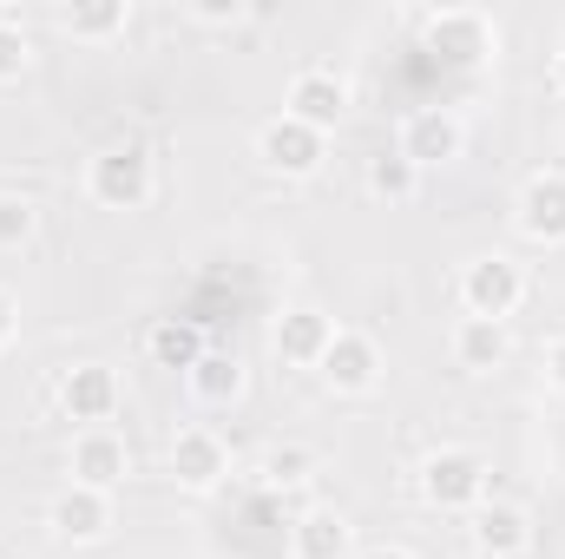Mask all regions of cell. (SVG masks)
<instances>
[{"mask_svg":"<svg viewBox=\"0 0 565 559\" xmlns=\"http://www.w3.org/2000/svg\"><path fill=\"white\" fill-rule=\"evenodd\" d=\"M204 349H211V342H204V329H198L191 316H158V323L145 329V356H151V369H178V376H191Z\"/></svg>","mask_w":565,"mask_h":559,"instance_id":"20","label":"cell"},{"mask_svg":"<svg viewBox=\"0 0 565 559\" xmlns=\"http://www.w3.org/2000/svg\"><path fill=\"white\" fill-rule=\"evenodd\" d=\"M184 13H191L198 27H244V20H250V7H244V0H191Z\"/></svg>","mask_w":565,"mask_h":559,"instance_id":"25","label":"cell"},{"mask_svg":"<svg viewBox=\"0 0 565 559\" xmlns=\"http://www.w3.org/2000/svg\"><path fill=\"white\" fill-rule=\"evenodd\" d=\"M26 66H33V33L13 7H0V86H13Z\"/></svg>","mask_w":565,"mask_h":559,"instance_id":"24","label":"cell"},{"mask_svg":"<svg viewBox=\"0 0 565 559\" xmlns=\"http://www.w3.org/2000/svg\"><path fill=\"white\" fill-rule=\"evenodd\" d=\"M447 356H454V369H467V376H493V369L513 362V329H507V323H487V316H460V323L447 329Z\"/></svg>","mask_w":565,"mask_h":559,"instance_id":"16","label":"cell"},{"mask_svg":"<svg viewBox=\"0 0 565 559\" xmlns=\"http://www.w3.org/2000/svg\"><path fill=\"white\" fill-rule=\"evenodd\" d=\"M164 474H171V487H184V494H217V487L231 481V441H224L211 421H184V428L171 434V447H164Z\"/></svg>","mask_w":565,"mask_h":559,"instance_id":"6","label":"cell"},{"mask_svg":"<svg viewBox=\"0 0 565 559\" xmlns=\"http://www.w3.org/2000/svg\"><path fill=\"white\" fill-rule=\"evenodd\" d=\"M546 80H553V93H559V99H565V46H559V53H553V66H546Z\"/></svg>","mask_w":565,"mask_h":559,"instance_id":"29","label":"cell"},{"mask_svg":"<svg viewBox=\"0 0 565 559\" xmlns=\"http://www.w3.org/2000/svg\"><path fill=\"white\" fill-rule=\"evenodd\" d=\"M415 27H422V46L454 73H480L500 60V20L487 7H427Z\"/></svg>","mask_w":565,"mask_h":559,"instance_id":"2","label":"cell"},{"mask_svg":"<svg viewBox=\"0 0 565 559\" xmlns=\"http://www.w3.org/2000/svg\"><path fill=\"white\" fill-rule=\"evenodd\" d=\"M53 27L79 46H113L132 27V0H73V7H53Z\"/></svg>","mask_w":565,"mask_h":559,"instance_id":"18","label":"cell"},{"mask_svg":"<svg viewBox=\"0 0 565 559\" xmlns=\"http://www.w3.org/2000/svg\"><path fill=\"white\" fill-rule=\"evenodd\" d=\"M355 559H415V547H402V540H382V547H355Z\"/></svg>","mask_w":565,"mask_h":559,"instance_id":"28","label":"cell"},{"mask_svg":"<svg viewBox=\"0 0 565 559\" xmlns=\"http://www.w3.org/2000/svg\"><path fill=\"white\" fill-rule=\"evenodd\" d=\"M526 289H533V283H526V264L507 257V251L467 257V264H460V283H454L460 316H487V323H513L520 303H526Z\"/></svg>","mask_w":565,"mask_h":559,"instance_id":"4","label":"cell"},{"mask_svg":"<svg viewBox=\"0 0 565 559\" xmlns=\"http://www.w3.org/2000/svg\"><path fill=\"white\" fill-rule=\"evenodd\" d=\"M329 342H335V316H322L316 303H289L277 323H270V349H277L289 369H316Z\"/></svg>","mask_w":565,"mask_h":559,"instance_id":"15","label":"cell"},{"mask_svg":"<svg viewBox=\"0 0 565 559\" xmlns=\"http://www.w3.org/2000/svg\"><path fill=\"white\" fill-rule=\"evenodd\" d=\"M13 329H20V303H13V296L0 289V349L13 342Z\"/></svg>","mask_w":565,"mask_h":559,"instance_id":"27","label":"cell"},{"mask_svg":"<svg viewBox=\"0 0 565 559\" xmlns=\"http://www.w3.org/2000/svg\"><path fill=\"white\" fill-rule=\"evenodd\" d=\"M60 409H66V421H79V428H113V415H119V376L106 369V362H73L66 376H60Z\"/></svg>","mask_w":565,"mask_h":559,"instance_id":"14","label":"cell"},{"mask_svg":"<svg viewBox=\"0 0 565 559\" xmlns=\"http://www.w3.org/2000/svg\"><path fill=\"white\" fill-rule=\"evenodd\" d=\"M113 520H119L113 494L79 487V481H66V487L46 500V527H53V540H66V547H99V540L113 534Z\"/></svg>","mask_w":565,"mask_h":559,"instance_id":"12","label":"cell"},{"mask_svg":"<svg viewBox=\"0 0 565 559\" xmlns=\"http://www.w3.org/2000/svg\"><path fill=\"white\" fill-rule=\"evenodd\" d=\"M322 158H329V133H309V126H296L289 113H277V119L257 126V165H264L270 178H316Z\"/></svg>","mask_w":565,"mask_h":559,"instance_id":"10","label":"cell"},{"mask_svg":"<svg viewBox=\"0 0 565 559\" xmlns=\"http://www.w3.org/2000/svg\"><path fill=\"white\" fill-rule=\"evenodd\" d=\"M467 534H473V559H526L533 553V514L520 500H500V494H487L467 514Z\"/></svg>","mask_w":565,"mask_h":559,"instance_id":"13","label":"cell"},{"mask_svg":"<svg viewBox=\"0 0 565 559\" xmlns=\"http://www.w3.org/2000/svg\"><path fill=\"white\" fill-rule=\"evenodd\" d=\"M513 231L540 251H565V165L533 171L520 191H513Z\"/></svg>","mask_w":565,"mask_h":559,"instance_id":"8","label":"cell"},{"mask_svg":"<svg viewBox=\"0 0 565 559\" xmlns=\"http://www.w3.org/2000/svg\"><path fill=\"white\" fill-rule=\"evenodd\" d=\"M395 151L408 158V165H454L460 151H467V119L454 113V106H415V113H402V126H395Z\"/></svg>","mask_w":565,"mask_h":559,"instance_id":"9","label":"cell"},{"mask_svg":"<svg viewBox=\"0 0 565 559\" xmlns=\"http://www.w3.org/2000/svg\"><path fill=\"white\" fill-rule=\"evenodd\" d=\"M349 106H355V80H349L342 66H329V60L296 66L289 86H282V113H289L296 126H309V133H335V126L349 119Z\"/></svg>","mask_w":565,"mask_h":559,"instance_id":"5","label":"cell"},{"mask_svg":"<svg viewBox=\"0 0 565 559\" xmlns=\"http://www.w3.org/2000/svg\"><path fill=\"white\" fill-rule=\"evenodd\" d=\"M415 494H422L434 514H473L493 494V467H487L480 447L440 441L434 454H422V467H415Z\"/></svg>","mask_w":565,"mask_h":559,"instance_id":"1","label":"cell"},{"mask_svg":"<svg viewBox=\"0 0 565 559\" xmlns=\"http://www.w3.org/2000/svg\"><path fill=\"white\" fill-rule=\"evenodd\" d=\"M382 376H388V356H382V342L369 336V329H335V342L322 349V362H316V382L329 389V395H375L382 389Z\"/></svg>","mask_w":565,"mask_h":559,"instance_id":"7","label":"cell"},{"mask_svg":"<svg viewBox=\"0 0 565 559\" xmlns=\"http://www.w3.org/2000/svg\"><path fill=\"white\" fill-rule=\"evenodd\" d=\"M40 231V204L26 191H0V251H26Z\"/></svg>","mask_w":565,"mask_h":559,"instance_id":"23","label":"cell"},{"mask_svg":"<svg viewBox=\"0 0 565 559\" xmlns=\"http://www.w3.org/2000/svg\"><path fill=\"white\" fill-rule=\"evenodd\" d=\"M132 474V447L119 428H79L73 447H66V481L79 487H99V494H119Z\"/></svg>","mask_w":565,"mask_h":559,"instance_id":"11","label":"cell"},{"mask_svg":"<svg viewBox=\"0 0 565 559\" xmlns=\"http://www.w3.org/2000/svg\"><path fill=\"white\" fill-rule=\"evenodd\" d=\"M422 184H427V171H422V165H408L395 145H388V151H375V158L362 165V191H369L375 204H388V211L415 204V198H422Z\"/></svg>","mask_w":565,"mask_h":559,"instance_id":"21","label":"cell"},{"mask_svg":"<svg viewBox=\"0 0 565 559\" xmlns=\"http://www.w3.org/2000/svg\"><path fill=\"white\" fill-rule=\"evenodd\" d=\"M540 382H546L553 395H565V336H553V342L540 349Z\"/></svg>","mask_w":565,"mask_h":559,"instance_id":"26","label":"cell"},{"mask_svg":"<svg viewBox=\"0 0 565 559\" xmlns=\"http://www.w3.org/2000/svg\"><path fill=\"white\" fill-rule=\"evenodd\" d=\"M86 198L99 211H145L158 198V165L139 139H113L86 158Z\"/></svg>","mask_w":565,"mask_h":559,"instance_id":"3","label":"cell"},{"mask_svg":"<svg viewBox=\"0 0 565 559\" xmlns=\"http://www.w3.org/2000/svg\"><path fill=\"white\" fill-rule=\"evenodd\" d=\"M184 389H191V402H198V409H231V402L250 389V369H244V356H237V349H204V356H198V369L184 376Z\"/></svg>","mask_w":565,"mask_h":559,"instance_id":"19","label":"cell"},{"mask_svg":"<svg viewBox=\"0 0 565 559\" xmlns=\"http://www.w3.org/2000/svg\"><path fill=\"white\" fill-rule=\"evenodd\" d=\"M289 559H355V520L342 507H302L289 520Z\"/></svg>","mask_w":565,"mask_h":559,"instance_id":"17","label":"cell"},{"mask_svg":"<svg viewBox=\"0 0 565 559\" xmlns=\"http://www.w3.org/2000/svg\"><path fill=\"white\" fill-rule=\"evenodd\" d=\"M257 481H264V494H302V487L316 481V447H302V441H277V447H264Z\"/></svg>","mask_w":565,"mask_h":559,"instance_id":"22","label":"cell"}]
</instances>
